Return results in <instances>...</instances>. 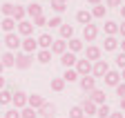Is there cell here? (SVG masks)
Returning <instances> with one entry per match:
<instances>
[{"mask_svg": "<svg viewBox=\"0 0 125 118\" xmlns=\"http://www.w3.org/2000/svg\"><path fill=\"white\" fill-rule=\"evenodd\" d=\"M62 80L65 82H76L78 80V73L74 69H65V73H62Z\"/></svg>", "mask_w": 125, "mask_h": 118, "instance_id": "30", "label": "cell"}, {"mask_svg": "<svg viewBox=\"0 0 125 118\" xmlns=\"http://www.w3.org/2000/svg\"><path fill=\"white\" fill-rule=\"evenodd\" d=\"M121 16H123V20H125V5L121 7Z\"/></svg>", "mask_w": 125, "mask_h": 118, "instance_id": "50", "label": "cell"}, {"mask_svg": "<svg viewBox=\"0 0 125 118\" xmlns=\"http://www.w3.org/2000/svg\"><path fill=\"white\" fill-rule=\"evenodd\" d=\"M0 47H2V42H0Z\"/></svg>", "mask_w": 125, "mask_h": 118, "instance_id": "54", "label": "cell"}, {"mask_svg": "<svg viewBox=\"0 0 125 118\" xmlns=\"http://www.w3.org/2000/svg\"><path fill=\"white\" fill-rule=\"evenodd\" d=\"M0 27H2V31H5V34H13V29H16V20H13V18H2Z\"/></svg>", "mask_w": 125, "mask_h": 118, "instance_id": "22", "label": "cell"}, {"mask_svg": "<svg viewBox=\"0 0 125 118\" xmlns=\"http://www.w3.org/2000/svg\"><path fill=\"white\" fill-rule=\"evenodd\" d=\"M116 96L125 98V82H118V85H116Z\"/></svg>", "mask_w": 125, "mask_h": 118, "instance_id": "41", "label": "cell"}, {"mask_svg": "<svg viewBox=\"0 0 125 118\" xmlns=\"http://www.w3.org/2000/svg\"><path fill=\"white\" fill-rule=\"evenodd\" d=\"M56 2H62V5H67V2H69V0H56Z\"/></svg>", "mask_w": 125, "mask_h": 118, "instance_id": "52", "label": "cell"}, {"mask_svg": "<svg viewBox=\"0 0 125 118\" xmlns=\"http://www.w3.org/2000/svg\"><path fill=\"white\" fill-rule=\"evenodd\" d=\"M5 118H20V111L18 109H9V111H5Z\"/></svg>", "mask_w": 125, "mask_h": 118, "instance_id": "42", "label": "cell"}, {"mask_svg": "<svg viewBox=\"0 0 125 118\" xmlns=\"http://www.w3.org/2000/svg\"><path fill=\"white\" fill-rule=\"evenodd\" d=\"M54 114H56V107L52 105V102H47V100H45V105L38 109V116H42V118H54Z\"/></svg>", "mask_w": 125, "mask_h": 118, "instance_id": "15", "label": "cell"}, {"mask_svg": "<svg viewBox=\"0 0 125 118\" xmlns=\"http://www.w3.org/2000/svg\"><path fill=\"white\" fill-rule=\"evenodd\" d=\"M45 105V98L40 96V94H31V96H27V107H31V109H40Z\"/></svg>", "mask_w": 125, "mask_h": 118, "instance_id": "9", "label": "cell"}, {"mask_svg": "<svg viewBox=\"0 0 125 118\" xmlns=\"http://www.w3.org/2000/svg\"><path fill=\"white\" fill-rule=\"evenodd\" d=\"M52 91H62V89H65V80H62V78H52Z\"/></svg>", "mask_w": 125, "mask_h": 118, "instance_id": "31", "label": "cell"}, {"mask_svg": "<svg viewBox=\"0 0 125 118\" xmlns=\"http://www.w3.org/2000/svg\"><path fill=\"white\" fill-rule=\"evenodd\" d=\"M49 51H52V54H58V56H62V54L67 51V42L62 40V38L54 40V42H52V49H49Z\"/></svg>", "mask_w": 125, "mask_h": 118, "instance_id": "14", "label": "cell"}, {"mask_svg": "<svg viewBox=\"0 0 125 118\" xmlns=\"http://www.w3.org/2000/svg\"><path fill=\"white\" fill-rule=\"evenodd\" d=\"M36 42H38V47H40V49H52V42H54V38H52L49 34H40Z\"/></svg>", "mask_w": 125, "mask_h": 118, "instance_id": "18", "label": "cell"}, {"mask_svg": "<svg viewBox=\"0 0 125 118\" xmlns=\"http://www.w3.org/2000/svg\"><path fill=\"white\" fill-rule=\"evenodd\" d=\"M107 71H109V63L107 60H96L92 65V76L94 78H103Z\"/></svg>", "mask_w": 125, "mask_h": 118, "instance_id": "2", "label": "cell"}, {"mask_svg": "<svg viewBox=\"0 0 125 118\" xmlns=\"http://www.w3.org/2000/svg\"><path fill=\"white\" fill-rule=\"evenodd\" d=\"M5 87H7V80H5L2 76H0V89H5Z\"/></svg>", "mask_w": 125, "mask_h": 118, "instance_id": "46", "label": "cell"}, {"mask_svg": "<svg viewBox=\"0 0 125 118\" xmlns=\"http://www.w3.org/2000/svg\"><path fill=\"white\" fill-rule=\"evenodd\" d=\"M13 7H16V5H11V2H5L2 7H0V11H2L5 18H11V16H13Z\"/></svg>", "mask_w": 125, "mask_h": 118, "instance_id": "34", "label": "cell"}, {"mask_svg": "<svg viewBox=\"0 0 125 118\" xmlns=\"http://www.w3.org/2000/svg\"><path fill=\"white\" fill-rule=\"evenodd\" d=\"M76 20L85 27V25H89V22H92V13H89L87 9H81V11H76Z\"/></svg>", "mask_w": 125, "mask_h": 118, "instance_id": "21", "label": "cell"}, {"mask_svg": "<svg viewBox=\"0 0 125 118\" xmlns=\"http://www.w3.org/2000/svg\"><path fill=\"white\" fill-rule=\"evenodd\" d=\"M103 80H105V85H107V87H116V85L121 82V73L109 69V71L105 73V76H103Z\"/></svg>", "mask_w": 125, "mask_h": 118, "instance_id": "11", "label": "cell"}, {"mask_svg": "<svg viewBox=\"0 0 125 118\" xmlns=\"http://www.w3.org/2000/svg\"><path fill=\"white\" fill-rule=\"evenodd\" d=\"M87 100H92L96 107H98V105H105V91L96 87V89H92V91L87 94Z\"/></svg>", "mask_w": 125, "mask_h": 118, "instance_id": "6", "label": "cell"}, {"mask_svg": "<svg viewBox=\"0 0 125 118\" xmlns=\"http://www.w3.org/2000/svg\"><path fill=\"white\" fill-rule=\"evenodd\" d=\"M116 67H118V69H125V54H123V51L116 56Z\"/></svg>", "mask_w": 125, "mask_h": 118, "instance_id": "38", "label": "cell"}, {"mask_svg": "<svg viewBox=\"0 0 125 118\" xmlns=\"http://www.w3.org/2000/svg\"><path fill=\"white\" fill-rule=\"evenodd\" d=\"M103 47H105V51H114V49H118V40L114 36H107L105 42H103Z\"/></svg>", "mask_w": 125, "mask_h": 118, "instance_id": "25", "label": "cell"}, {"mask_svg": "<svg viewBox=\"0 0 125 118\" xmlns=\"http://www.w3.org/2000/svg\"><path fill=\"white\" fill-rule=\"evenodd\" d=\"M60 36H62V40H72L74 38V27L72 25H60Z\"/></svg>", "mask_w": 125, "mask_h": 118, "instance_id": "23", "label": "cell"}, {"mask_svg": "<svg viewBox=\"0 0 125 118\" xmlns=\"http://www.w3.org/2000/svg\"><path fill=\"white\" fill-rule=\"evenodd\" d=\"M118 45L123 47V54H125V38H123V42H118Z\"/></svg>", "mask_w": 125, "mask_h": 118, "instance_id": "51", "label": "cell"}, {"mask_svg": "<svg viewBox=\"0 0 125 118\" xmlns=\"http://www.w3.org/2000/svg\"><path fill=\"white\" fill-rule=\"evenodd\" d=\"M96 36H98V27L96 25H85L83 27V40L85 42H94V40H96Z\"/></svg>", "mask_w": 125, "mask_h": 118, "instance_id": "4", "label": "cell"}, {"mask_svg": "<svg viewBox=\"0 0 125 118\" xmlns=\"http://www.w3.org/2000/svg\"><path fill=\"white\" fill-rule=\"evenodd\" d=\"M11 102V91L9 89H0V105H9Z\"/></svg>", "mask_w": 125, "mask_h": 118, "instance_id": "35", "label": "cell"}, {"mask_svg": "<svg viewBox=\"0 0 125 118\" xmlns=\"http://www.w3.org/2000/svg\"><path fill=\"white\" fill-rule=\"evenodd\" d=\"M25 16H27V13H25V7L16 5V7H13V16H11V18H13L16 22H20V20H25Z\"/></svg>", "mask_w": 125, "mask_h": 118, "instance_id": "28", "label": "cell"}, {"mask_svg": "<svg viewBox=\"0 0 125 118\" xmlns=\"http://www.w3.org/2000/svg\"><path fill=\"white\" fill-rule=\"evenodd\" d=\"M20 118H38V111L31 107H22L20 109Z\"/></svg>", "mask_w": 125, "mask_h": 118, "instance_id": "32", "label": "cell"}, {"mask_svg": "<svg viewBox=\"0 0 125 118\" xmlns=\"http://www.w3.org/2000/svg\"><path fill=\"white\" fill-rule=\"evenodd\" d=\"M2 42H5V47H7V49H9L11 54H13L16 49H20V38L16 36V34H7Z\"/></svg>", "mask_w": 125, "mask_h": 118, "instance_id": "5", "label": "cell"}, {"mask_svg": "<svg viewBox=\"0 0 125 118\" xmlns=\"http://www.w3.org/2000/svg\"><path fill=\"white\" fill-rule=\"evenodd\" d=\"M105 11H107V7H105V5H96L89 13H92V18H105Z\"/></svg>", "mask_w": 125, "mask_h": 118, "instance_id": "29", "label": "cell"}, {"mask_svg": "<svg viewBox=\"0 0 125 118\" xmlns=\"http://www.w3.org/2000/svg\"><path fill=\"white\" fill-rule=\"evenodd\" d=\"M76 60H78V58H76V54H72V51H65V54L60 56V63L65 65V69H74Z\"/></svg>", "mask_w": 125, "mask_h": 118, "instance_id": "13", "label": "cell"}, {"mask_svg": "<svg viewBox=\"0 0 125 118\" xmlns=\"http://www.w3.org/2000/svg\"><path fill=\"white\" fill-rule=\"evenodd\" d=\"M67 49H69L72 54H78V51L83 49V40H81V38H72V40L67 42Z\"/></svg>", "mask_w": 125, "mask_h": 118, "instance_id": "24", "label": "cell"}, {"mask_svg": "<svg viewBox=\"0 0 125 118\" xmlns=\"http://www.w3.org/2000/svg\"><path fill=\"white\" fill-rule=\"evenodd\" d=\"M118 34L125 38V20H123V25H118Z\"/></svg>", "mask_w": 125, "mask_h": 118, "instance_id": "45", "label": "cell"}, {"mask_svg": "<svg viewBox=\"0 0 125 118\" xmlns=\"http://www.w3.org/2000/svg\"><path fill=\"white\" fill-rule=\"evenodd\" d=\"M36 58H38L40 65H47V63L52 60V51H49V49H40V51L36 54Z\"/></svg>", "mask_w": 125, "mask_h": 118, "instance_id": "26", "label": "cell"}, {"mask_svg": "<svg viewBox=\"0 0 125 118\" xmlns=\"http://www.w3.org/2000/svg\"><path fill=\"white\" fill-rule=\"evenodd\" d=\"M123 116H125V114H123V111H112V114H109V116H107V118H123Z\"/></svg>", "mask_w": 125, "mask_h": 118, "instance_id": "44", "label": "cell"}, {"mask_svg": "<svg viewBox=\"0 0 125 118\" xmlns=\"http://www.w3.org/2000/svg\"><path fill=\"white\" fill-rule=\"evenodd\" d=\"M2 69H5V67H2V63H0V73H2Z\"/></svg>", "mask_w": 125, "mask_h": 118, "instance_id": "53", "label": "cell"}, {"mask_svg": "<svg viewBox=\"0 0 125 118\" xmlns=\"http://www.w3.org/2000/svg\"><path fill=\"white\" fill-rule=\"evenodd\" d=\"M31 25H34V27H45V25H47V18H45V16H38V18H34V22H31Z\"/></svg>", "mask_w": 125, "mask_h": 118, "instance_id": "40", "label": "cell"}, {"mask_svg": "<svg viewBox=\"0 0 125 118\" xmlns=\"http://www.w3.org/2000/svg\"><path fill=\"white\" fill-rule=\"evenodd\" d=\"M118 105H121V111H125V98H121V102H118Z\"/></svg>", "mask_w": 125, "mask_h": 118, "instance_id": "47", "label": "cell"}, {"mask_svg": "<svg viewBox=\"0 0 125 118\" xmlns=\"http://www.w3.org/2000/svg\"><path fill=\"white\" fill-rule=\"evenodd\" d=\"M74 71L78 73V78H83V76H92V63L87 60H76V65H74Z\"/></svg>", "mask_w": 125, "mask_h": 118, "instance_id": "1", "label": "cell"}, {"mask_svg": "<svg viewBox=\"0 0 125 118\" xmlns=\"http://www.w3.org/2000/svg\"><path fill=\"white\" fill-rule=\"evenodd\" d=\"M11 105H13V109H22V107H27V94L25 91H16V94H11Z\"/></svg>", "mask_w": 125, "mask_h": 118, "instance_id": "3", "label": "cell"}, {"mask_svg": "<svg viewBox=\"0 0 125 118\" xmlns=\"http://www.w3.org/2000/svg\"><path fill=\"white\" fill-rule=\"evenodd\" d=\"M123 0H107V7H121Z\"/></svg>", "mask_w": 125, "mask_h": 118, "instance_id": "43", "label": "cell"}, {"mask_svg": "<svg viewBox=\"0 0 125 118\" xmlns=\"http://www.w3.org/2000/svg\"><path fill=\"white\" fill-rule=\"evenodd\" d=\"M85 54H87V60H89V63H92V60H94V63L101 60V49H98L96 45H89V47L85 49Z\"/></svg>", "mask_w": 125, "mask_h": 118, "instance_id": "17", "label": "cell"}, {"mask_svg": "<svg viewBox=\"0 0 125 118\" xmlns=\"http://www.w3.org/2000/svg\"><path fill=\"white\" fill-rule=\"evenodd\" d=\"M16 29H18V34L25 36V38H29L31 34H34V25H31L29 20H20L18 25H16Z\"/></svg>", "mask_w": 125, "mask_h": 118, "instance_id": "10", "label": "cell"}, {"mask_svg": "<svg viewBox=\"0 0 125 118\" xmlns=\"http://www.w3.org/2000/svg\"><path fill=\"white\" fill-rule=\"evenodd\" d=\"M109 114H112V109L107 107V102H105V105H98V107H96V116H98V118H107Z\"/></svg>", "mask_w": 125, "mask_h": 118, "instance_id": "33", "label": "cell"}, {"mask_svg": "<svg viewBox=\"0 0 125 118\" xmlns=\"http://www.w3.org/2000/svg\"><path fill=\"white\" fill-rule=\"evenodd\" d=\"M78 107L83 109V114H85V116H96V105H94L92 100H87V98H85V100H83Z\"/></svg>", "mask_w": 125, "mask_h": 118, "instance_id": "16", "label": "cell"}, {"mask_svg": "<svg viewBox=\"0 0 125 118\" xmlns=\"http://www.w3.org/2000/svg\"><path fill=\"white\" fill-rule=\"evenodd\" d=\"M20 47H22V54H29V56H31V54H34V51L38 49V42H36L34 38H31V36H29V38H25V40H20Z\"/></svg>", "mask_w": 125, "mask_h": 118, "instance_id": "8", "label": "cell"}, {"mask_svg": "<svg viewBox=\"0 0 125 118\" xmlns=\"http://www.w3.org/2000/svg\"><path fill=\"white\" fill-rule=\"evenodd\" d=\"M47 25H49V27H60V25H62V20H60V16H54V18L47 20Z\"/></svg>", "mask_w": 125, "mask_h": 118, "instance_id": "39", "label": "cell"}, {"mask_svg": "<svg viewBox=\"0 0 125 118\" xmlns=\"http://www.w3.org/2000/svg\"><path fill=\"white\" fill-rule=\"evenodd\" d=\"M25 13H27V16H31V18H38V16H42V7L36 5V2H31L29 7H25Z\"/></svg>", "mask_w": 125, "mask_h": 118, "instance_id": "20", "label": "cell"}, {"mask_svg": "<svg viewBox=\"0 0 125 118\" xmlns=\"http://www.w3.org/2000/svg\"><path fill=\"white\" fill-rule=\"evenodd\" d=\"M121 80L125 82V69H121Z\"/></svg>", "mask_w": 125, "mask_h": 118, "instance_id": "49", "label": "cell"}, {"mask_svg": "<svg viewBox=\"0 0 125 118\" xmlns=\"http://www.w3.org/2000/svg\"><path fill=\"white\" fill-rule=\"evenodd\" d=\"M87 2H89V5H94V7H96V5H101V0H87Z\"/></svg>", "mask_w": 125, "mask_h": 118, "instance_id": "48", "label": "cell"}, {"mask_svg": "<svg viewBox=\"0 0 125 118\" xmlns=\"http://www.w3.org/2000/svg\"><path fill=\"white\" fill-rule=\"evenodd\" d=\"M31 67V56L29 54H18L16 56V69H29Z\"/></svg>", "mask_w": 125, "mask_h": 118, "instance_id": "12", "label": "cell"}, {"mask_svg": "<svg viewBox=\"0 0 125 118\" xmlns=\"http://www.w3.org/2000/svg\"><path fill=\"white\" fill-rule=\"evenodd\" d=\"M78 82H81V89L85 94H89L92 89H96V78L94 76H83V78H78Z\"/></svg>", "mask_w": 125, "mask_h": 118, "instance_id": "7", "label": "cell"}, {"mask_svg": "<svg viewBox=\"0 0 125 118\" xmlns=\"http://www.w3.org/2000/svg\"><path fill=\"white\" fill-rule=\"evenodd\" d=\"M103 29H105V34H107V36H114V34H118V25H116L114 20H107V22L103 25Z\"/></svg>", "mask_w": 125, "mask_h": 118, "instance_id": "27", "label": "cell"}, {"mask_svg": "<svg viewBox=\"0 0 125 118\" xmlns=\"http://www.w3.org/2000/svg\"><path fill=\"white\" fill-rule=\"evenodd\" d=\"M69 118H85V114H83V109H81V107L76 105V107H72V109H69Z\"/></svg>", "mask_w": 125, "mask_h": 118, "instance_id": "36", "label": "cell"}, {"mask_svg": "<svg viewBox=\"0 0 125 118\" xmlns=\"http://www.w3.org/2000/svg\"><path fill=\"white\" fill-rule=\"evenodd\" d=\"M52 9L56 11V13H62L67 9V5H62V2H56V0H52Z\"/></svg>", "mask_w": 125, "mask_h": 118, "instance_id": "37", "label": "cell"}, {"mask_svg": "<svg viewBox=\"0 0 125 118\" xmlns=\"http://www.w3.org/2000/svg\"><path fill=\"white\" fill-rule=\"evenodd\" d=\"M0 63H2V67H16V54L5 51L2 56H0Z\"/></svg>", "mask_w": 125, "mask_h": 118, "instance_id": "19", "label": "cell"}]
</instances>
